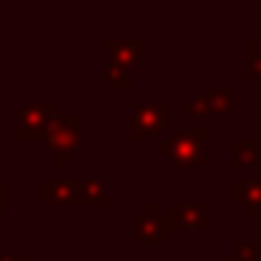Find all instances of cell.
<instances>
[{"instance_id":"1","label":"cell","mask_w":261,"mask_h":261,"mask_svg":"<svg viewBox=\"0 0 261 261\" xmlns=\"http://www.w3.org/2000/svg\"><path fill=\"white\" fill-rule=\"evenodd\" d=\"M211 132L205 126H191V129H174L166 138H160L154 143L158 154H166L171 160V166H205L211 163L208 152H205V143H208Z\"/></svg>"},{"instance_id":"2","label":"cell","mask_w":261,"mask_h":261,"mask_svg":"<svg viewBox=\"0 0 261 261\" xmlns=\"http://www.w3.org/2000/svg\"><path fill=\"white\" fill-rule=\"evenodd\" d=\"M42 146H45V152L54 158L57 166H68L70 154L82 146V115L79 113L57 115V118L48 124Z\"/></svg>"},{"instance_id":"3","label":"cell","mask_w":261,"mask_h":261,"mask_svg":"<svg viewBox=\"0 0 261 261\" xmlns=\"http://www.w3.org/2000/svg\"><path fill=\"white\" fill-rule=\"evenodd\" d=\"M57 118V104L54 101H23L17 107L14 121V138L20 143H34L45 138L48 124Z\"/></svg>"},{"instance_id":"4","label":"cell","mask_w":261,"mask_h":261,"mask_svg":"<svg viewBox=\"0 0 261 261\" xmlns=\"http://www.w3.org/2000/svg\"><path fill=\"white\" fill-rule=\"evenodd\" d=\"M169 115H171L169 101H138L135 107H132V121H129L132 138H135V141L154 138L166 126Z\"/></svg>"},{"instance_id":"5","label":"cell","mask_w":261,"mask_h":261,"mask_svg":"<svg viewBox=\"0 0 261 261\" xmlns=\"http://www.w3.org/2000/svg\"><path fill=\"white\" fill-rule=\"evenodd\" d=\"M129 239L135 244H169L171 242V225H169V219H163L158 214V205L149 202L141 211V216L135 219V225H132Z\"/></svg>"},{"instance_id":"6","label":"cell","mask_w":261,"mask_h":261,"mask_svg":"<svg viewBox=\"0 0 261 261\" xmlns=\"http://www.w3.org/2000/svg\"><path fill=\"white\" fill-rule=\"evenodd\" d=\"M182 113H186V115H205V113L233 115V90H205V93H197L194 98H186V101H182Z\"/></svg>"},{"instance_id":"7","label":"cell","mask_w":261,"mask_h":261,"mask_svg":"<svg viewBox=\"0 0 261 261\" xmlns=\"http://www.w3.org/2000/svg\"><path fill=\"white\" fill-rule=\"evenodd\" d=\"M169 225L171 230H208L211 219H208V211L197 202H174L169 205Z\"/></svg>"},{"instance_id":"8","label":"cell","mask_w":261,"mask_h":261,"mask_svg":"<svg viewBox=\"0 0 261 261\" xmlns=\"http://www.w3.org/2000/svg\"><path fill=\"white\" fill-rule=\"evenodd\" d=\"M143 48H146L143 37H135V40H115V37H110L107 40L110 65H118V68H124V70H132L138 62H141Z\"/></svg>"},{"instance_id":"9","label":"cell","mask_w":261,"mask_h":261,"mask_svg":"<svg viewBox=\"0 0 261 261\" xmlns=\"http://www.w3.org/2000/svg\"><path fill=\"white\" fill-rule=\"evenodd\" d=\"M76 186L73 177H45L40 182V197L45 205H76Z\"/></svg>"},{"instance_id":"10","label":"cell","mask_w":261,"mask_h":261,"mask_svg":"<svg viewBox=\"0 0 261 261\" xmlns=\"http://www.w3.org/2000/svg\"><path fill=\"white\" fill-rule=\"evenodd\" d=\"M233 202L242 205L250 219L261 214V180L253 177H236L233 180Z\"/></svg>"},{"instance_id":"11","label":"cell","mask_w":261,"mask_h":261,"mask_svg":"<svg viewBox=\"0 0 261 261\" xmlns=\"http://www.w3.org/2000/svg\"><path fill=\"white\" fill-rule=\"evenodd\" d=\"M76 199L82 205H104L107 202V182L101 177H85L76 186Z\"/></svg>"},{"instance_id":"12","label":"cell","mask_w":261,"mask_h":261,"mask_svg":"<svg viewBox=\"0 0 261 261\" xmlns=\"http://www.w3.org/2000/svg\"><path fill=\"white\" fill-rule=\"evenodd\" d=\"M258 152H261V143L258 141H244V138H239V141H233V166L236 169H253V166H258Z\"/></svg>"},{"instance_id":"13","label":"cell","mask_w":261,"mask_h":261,"mask_svg":"<svg viewBox=\"0 0 261 261\" xmlns=\"http://www.w3.org/2000/svg\"><path fill=\"white\" fill-rule=\"evenodd\" d=\"M247 54H250L247 76H261V29L255 37H247Z\"/></svg>"},{"instance_id":"14","label":"cell","mask_w":261,"mask_h":261,"mask_svg":"<svg viewBox=\"0 0 261 261\" xmlns=\"http://www.w3.org/2000/svg\"><path fill=\"white\" fill-rule=\"evenodd\" d=\"M104 82L113 85V87H121V90H129V87H132L129 70L118 68V65H107V70H104Z\"/></svg>"},{"instance_id":"15","label":"cell","mask_w":261,"mask_h":261,"mask_svg":"<svg viewBox=\"0 0 261 261\" xmlns=\"http://www.w3.org/2000/svg\"><path fill=\"white\" fill-rule=\"evenodd\" d=\"M258 242H233V261H258Z\"/></svg>"},{"instance_id":"16","label":"cell","mask_w":261,"mask_h":261,"mask_svg":"<svg viewBox=\"0 0 261 261\" xmlns=\"http://www.w3.org/2000/svg\"><path fill=\"white\" fill-rule=\"evenodd\" d=\"M0 261H31L25 253H3L0 255Z\"/></svg>"},{"instance_id":"17","label":"cell","mask_w":261,"mask_h":261,"mask_svg":"<svg viewBox=\"0 0 261 261\" xmlns=\"http://www.w3.org/2000/svg\"><path fill=\"white\" fill-rule=\"evenodd\" d=\"M6 211V182L0 180V214Z\"/></svg>"}]
</instances>
